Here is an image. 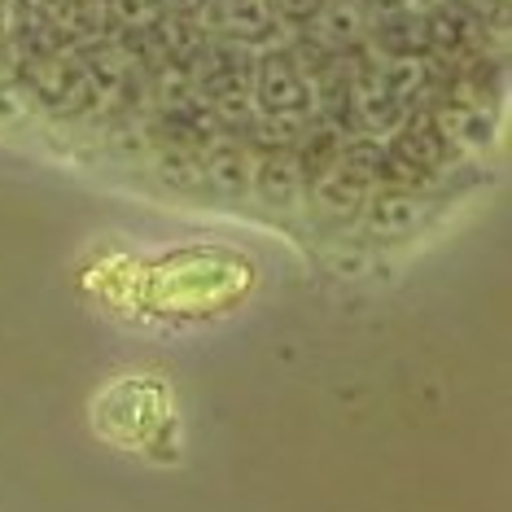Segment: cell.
I'll use <instances>...</instances> for the list:
<instances>
[{
	"instance_id": "obj_4",
	"label": "cell",
	"mask_w": 512,
	"mask_h": 512,
	"mask_svg": "<svg viewBox=\"0 0 512 512\" xmlns=\"http://www.w3.org/2000/svg\"><path fill=\"white\" fill-rule=\"evenodd\" d=\"M27 75H31V92L57 114H79L92 106L97 88L92 75L84 71L79 53H49V57H27Z\"/></svg>"
},
{
	"instance_id": "obj_13",
	"label": "cell",
	"mask_w": 512,
	"mask_h": 512,
	"mask_svg": "<svg viewBox=\"0 0 512 512\" xmlns=\"http://www.w3.org/2000/svg\"><path fill=\"white\" fill-rule=\"evenodd\" d=\"M324 5H329V0H276V18H281L285 31H298V36H307L311 22L324 14Z\"/></svg>"
},
{
	"instance_id": "obj_15",
	"label": "cell",
	"mask_w": 512,
	"mask_h": 512,
	"mask_svg": "<svg viewBox=\"0 0 512 512\" xmlns=\"http://www.w3.org/2000/svg\"><path fill=\"white\" fill-rule=\"evenodd\" d=\"M75 5H79V0H36V9H40V14L49 18V22H57L62 14H71Z\"/></svg>"
},
{
	"instance_id": "obj_2",
	"label": "cell",
	"mask_w": 512,
	"mask_h": 512,
	"mask_svg": "<svg viewBox=\"0 0 512 512\" xmlns=\"http://www.w3.org/2000/svg\"><path fill=\"white\" fill-rule=\"evenodd\" d=\"M197 22L211 40H228L241 49H267L285 36L281 18H276V0H206Z\"/></svg>"
},
{
	"instance_id": "obj_3",
	"label": "cell",
	"mask_w": 512,
	"mask_h": 512,
	"mask_svg": "<svg viewBox=\"0 0 512 512\" xmlns=\"http://www.w3.org/2000/svg\"><path fill=\"white\" fill-rule=\"evenodd\" d=\"M364 14V44L390 57H429L425 53V9L416 0H359Z\"/></svg>"
},
{
	"instance_id": "obj_1",
	"label": "cell",
	"mask_w": 512,
	"mask_h": 512,
	"mask_svg": "<svg viewBox=\"0 0 512 512\" xmlns=\"http://www.w3.org/2000/svg\"><path fill=\"white\" fill-rule=\"evenodd\" d=\"M250 106L259 119H281V123L316 119V84H311L298 49H289V44H267V49L254 53Z\"/></svg>"
},
{
	"instance_id": "obj_12",
	"label": "cell",
	"mask_w": 512,
	"mask_h": 512,
	"mask_svg": "<svg viewBox=\"0 0 512 512\" xmlns=\"http://www.w3.org/2000/svg\"><path fill=\"white\" fill-rule=\"evenodd\" d=\"M106 18L123 36H141V31H154L162 22V9L158 0H106Z\"/></svg>"
},
{
	"instance_id": "obj_5",
	"label": "cell",
	"mask_w": 512,
	"mask_h": 512,
	"mask_svg": "<svg viewBox=\"0 0 512 512\" xmlns=\"http://www.w3.org/2000/svg\"><path fill=\"white\" fill-rule=\"evenodd\" d=\"M486 40V14L469 9L464 0H438L434 9H425V53L438 57H473Z\"/></svg>"
},
{
	"instance_id": "obj_16",
	"label": "cell",
	"mask_w": 512,
	"mask_h": 512,
	"mask_svg": "<svg viewBox=\"0 0 512 512\" xmlns=\"http://www.w3.org/2000/svg\"><path fill=\"white\" fill-rule=\"evenodd\" d=\"M5 75H9V49H5V40H0V84H5Z\"/></svg>"
},
{
	"instance_id": "obj_7",
	"label": "cell",
	"mask_w": 512,
	"mask_h": 512,
	"mask_svg": "<svg viewBox=\"0 0 512 512\" xmlns=\"http://www.w3.org/2000/svg\"><path fill=\"white\" fill-rule=\"evenodd\" d=\"M250 193L276 215L298 211L302 193H307V180H302L294 154H289V149H263V154H254Z\"/></svg>"
},
{
	"instance_id": "obj_11",
	"label": "cell",
	"mask_w": 512,
	"mask_h": 512,
	"mask_svg": "<svg viewBox=\"0 0 512 512\" xmlns=\"http://www.w3.org/2000/svg\"><path fill=\"white\" fill-rule=\"evenodd\" d=\"M434 123L442 127V136H447L451 149H482V145H491V114H486V106L456 101V106H447Z\"/></svg>"
},
{
	"instance_id": "obj_8",
	"label": "cell",
	"mask_w": 512,
	"mask_h": 512,
	"mask_svg": "<svg viewBox=\"0 0 512 512\" xmlns=\"http://www.w3.org/2000/svg\"><path fill=\"white\" fill-rule=\"evenodd\" d=\"M202 184L219 197H246L250 193V171H254V154L246 141L237 136H215L211 145H202Z\"/></svg>"
},
{
	"instance_id": "obj_14",
	"label": "cell",
	"mask_w": 512,
	"mask_h": 512,
	"mask_svg": "<svg viewBox=\"0 0 512 512\" xmlns=\"http://www.w3.org/2000/svg\"><path fill=\"white\" fill-rule=\"evenodd\" d=\"M202 5H206V0H158L162 18H184V22L202 18Z\"/></svg>"
},
{
	"instance_id": "obj_10",
	"label": "cell",
	"mask_w": 512,
	"mask_h": 512,
	"mask_svg": "<svg viewBox=\"0 0 512 512\" xmlns=\"http://www.w3.org/2000/svg\"><path fill=\"white\" fill-rule=\"evenodd\" d=\"M311 49L329 53V57H351L364 49V14H359V0H329L324 14L311 22L307 31Z\"/></svg>"
},
{
	"instance_id": "obj_6",
	"label": "cell",
	"mask_w": 512,
	"mask_h": 512,
	"mask_svg": "<svg viewBox=\"0 0 512 512\" xmlns=\"http://www.w3.org/2000/svg\"><path fill=\"white\" fill-rule=\"evenodd\" d=\"M359 219H364L368 237L377 241H403L421 228L425 206L407 184H372L364 206H359Z\"/></svg>"
},
{
	"instance_id": "obj_9",
	"label": "cell",
	"mask_w": 512,
	"mask_h": 512,
	"mask_svg": "<svg viewBox=\"0 0 512 512\" xmlns=\"http://www.w3.org/2000/svg\"><path fill=\"white\" fill-rule=\"evenodd\" d=\"M311 206L329 219V224H351L359 219V206H364L368 197V184L355 176L351 167H342V162H333V167H324L320 176H311Z\"/></svg>"
},
{
	"instance_id": "obj_17",
	"label": "cell",
	"mask_w": 512,
	"mask_h": 512,
	"mask_svg": "<svg viewBox=\"0 0 512 512\" xmlns=\"http://www.w3.org/2000/svg\"><path fill=\"white\" fill-rule=\"evenodd\" d=\"M0 22H5V5H0Z\"/></svg>"
}]
</instances>
